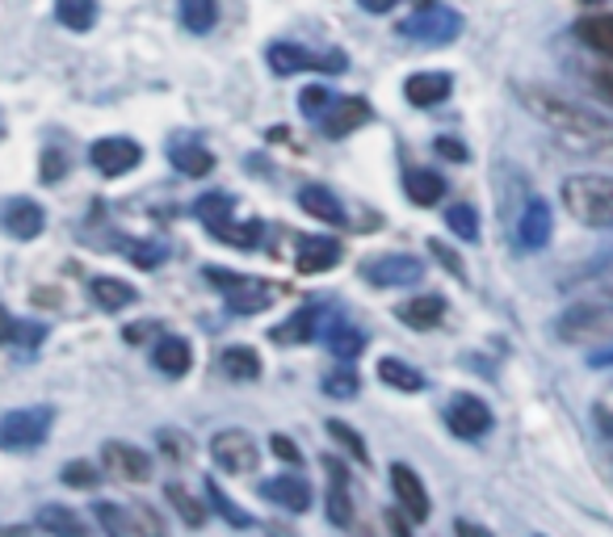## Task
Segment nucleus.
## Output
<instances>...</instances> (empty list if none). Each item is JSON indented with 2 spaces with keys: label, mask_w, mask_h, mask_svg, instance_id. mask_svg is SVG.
<instances>
[{
  "label": "nucleus",
  "mask_w": 613,
  "mask_h": 537,
  "mask_svg": "<svg viewBox=\"0 0 613 537\" xmlns=\"http://www.w3.org/2000/svg\"><path fill=\"white\" fill-rule=\"evenodd\" d=\"M127 521H131V534L134 537H168V525L164 516L148 500H131L127 504Z\"/></svg>",
  "instance_id": "obj_29"
},
{
  "label": "nucleus",
  "mask_w": 613,
  "mask_h": 537,
  "mask_svg": "<svg viewBox=\"0 0 613 537\" xmlns=\"http://www.w3.org/2000/svg\"><path fill=\"white\" fill-rule=\"evenodd\" d=\"M38 525H43L51 537H93L89 534V525H84L76 512L59 509V504H43V509H38Z\"/></svg>",
  "instance_id": "obj_24"
},
{
  "label": "nucleus",
  "mask_w": 613,
  "mask_h": 537,
  "mask_svg": "<svg viewBox=\"0 0 613 537\" xmlns=\"http://www.w3.org/2000/svg\"><path fill=\"white\" fill-rule=\"evenodd\" d=\"M55 13L68 29H89L97 22V0H55Z\"/></svg>",
  "instance_id": "obj_33"
},
{
  "label": "nucleus",
  "mask_w": 613,
  "mask_h": 537,
  "mask_svg": "<svg viewBox=\"0 0 613 537\" xmlns=\"http://www.w3.org/2000/svg\"><path fill=\"white\" fill-rule=\"evenodd\" d=\"M403 38H416V43H453L462 34V17L446 9V4H425L421 13H412L400 26Z\"/></svg>",
  "instance_id": "obj_5"
},
{
  "label": "nucleus",
  "mask_w": 613,
  "mask_h": 537,
  "mask_svg": "<svg viewBox=\"0 0 613 537\" xmlns=\"http://www.w3.org/2000/svg\"><path fill=\"white\" fill-rule=\"evenodd\" d=\"M261 496L291 512L311 509V484L298 479V475H278V479H269V484H261Z\"/></svg>",
  "instance_id": "obj_20"
},
{
  "label": "nucleus",
  "mask_w": 613,
  "mask_h": 537,
  "mask_svg": "<svg viewBox=\"0 0 613 537\" xmlns=\"http://www.w3.org/2000/svg\"><path fill=\"white\" fill-rule=\"evenodd\" d=\"M0 223H4V231H9L13 240H34V236L47 227V215H43V206H38V202L17 198V202H9V206H4Z\"/></svg>",
  "instance_id": "obj_18"
},
{
  "label": "nucleus",
  "mask_w": 613,
  "mask_h": 537,
  "mask_svg": "<svg viewBox=\"0 0 613 537\" xmlns=\"http://www.w3.org/2000/svg\"><path fill=\"white\" fill-rule=\"evenodd\" d=\"M450 88L453 81L446 72H416V76H408V84H403V97L416 109H428V106H441L450 97Z\"/></svg>",
  "instance_id": "obj_19"
},
{
  "label": "nucleus",
  "mask_w": 613,
  "mask_h": 537,
  "mask_svg": "<svg viewBox=\"0 0 613 537\" xmlns=\"http://www.w3.org/2000/svg\"><path fill=\"white\" fill-rule=\"evenodd\" d=\"M555 336L563 345H585V341H605L613 336V295L571 302L555 320Z\"/></svg>",
  "instance_id": "obj_3"
},
{
  "label": "nucleus",
  "mask_w": 613,
  "mask_h": 537,
  "mask_svg": "<svg viewBox=\"0 0 613 537\" xmlns=\"http://www.w3.org/2000/svg\"><path fill=\"white\" fill-rule=\"evenodd\" d=\"M102 466H106V475L114 479H127V484H143V479H152V457L143 454V450H134L127 441H106V450H102Z\"/></svg>",
  "instance_id": "obj_11"
},
{
  "label": "nucleus",
  "mask_w": 613,
  "mask_h": 537,
  "mask_svg": "<svg viewBox=\"0 0 613 537\" xmlns=\"http://www.w3.org/2000/svg\"><path fill=\"white\" fill-rule=\"evenodd\" d=\"M198 218H202L211 231H219L223 223H232V198H227V193H207V198L198 202Z\"/></svg>",
  "instance_id": "obj_40"
},
{
  "label": "nucleus",
  "mask_w": 613,
  "mask_h": 537,
  "mask_svg": "<svg viewBox=\"0 0 613 537\" xmlns=\"http://www.w3.org/2000/svg\"><path fill=\"white\" fill-rule=\"evenodd\" d=\"M207 277H211L214 286H223V295H227V307L232 311H240V315H257V311H266L273 290H269L266 282H248V277H232L227 268H207Z\"/></svg>",
  "instance_id": "obj_8"
},
{
  "label": "nucleus",
  "mask_w": 613,
  "mask_h": 537,
  "mask_svg": "<svg viewBox=\"0 0 613 537\" xmlns=\"http://www.w3.org/2000/svg\"><path fill=\"white\" fill-rule=\"evenodd\" d=\"M387 525H391V537H412V534H408V512H403V509L387 512Z\"/></svg>",
  "instance_id": "obj_50"
},
{
  "label": "nucleus",
  "mask_w": 613,
  "mask_h": 537,
  "mask_svg": "<svg viewBox=\"0 0 613 537\" xmlns=\"http://www.w3.org/2000/svg\"><path fill=\"white\" fill-rule=\"evenodd\" d=\"M269 68H273L278 76L311 72V68H323V72H341V68H345V51L311 55V51H303V47H291V43H273V47H269Z\"/></svg>",
  "instance_id": "obj_7"
},
{
  "label": "nucleus",
  "mask_w": 613,
  "mask_h": 537,
  "mask_svg": "<svg viewBox=\"0 0 613 537\" xmlns=\"http://www.w3.org/2000/svg\"><path fill=\"white\" fill-rule=\"evenodd\" d=\"M341 240H332V236H303L298 240V252H294V268L298 273H323V268H332L341 261Z\"/></svg>",
  "instance_id": "obj_15"
},
{
  "label": "nucleus",
  "mask_w": 613,
  "mask_h": 537,
  "mask_svg": "<svg viewBox=\"0 0 613 537\" xmlns=\"http://www.w3.org/2000/svg\"><path fill=\"white\" fill-rule=\"evenodd\" d=\"M437 152H441V156H450V160H467V147H462V143H453V139H437Z\"/></svg>",
  "instance_id": "obj_51"
},
{
  "label": "nucleus",
  "mask_w": 613,
  "mask_h": 537,
  "mask_svg": "<svg viewBox=\"0 0 613 537\" xmlns=\"http://www.w3.org/2000/svg\"><path fill=\"white\" fill-rule=\"evenodd\" d=\"M13 327H17V323L9 320V311L0 307V345H4V341H13Z\"/></svg>",
  "instance_id": "obj_56"
},
{
  "label": "nucleus",
  "mask_w": 613,
  "mask_h": 537,
  "mask_svg": "<svg viewBox=\"0 0 613 537\" xmlns=\"http://www.w3.org/2000/svg\"><path fill=\"white\" fill-rule=\"evenodd\" d=\"M588 366H613V341L605 349H592L588 353Z\"/></svg>",
  "instance_id": "obj_53"
},
{
  "label": "nucleus",
  "mask_w": 613,
  "mask_h": 537,
  "mask_svg": "<svg viewBox=\"0 0 613 537\" xmlns=\"http://www.w3.org/2000/svg\"><path fill=\"white\" fill-rule=\"evenodd\" d=\"M391 487H396V500H400V509L408 512V521H428V491L425 484H421V475L412 470V466H403V462H396L391 466Z\"/></svg>",
  "instance_id": "obj_13"
},
{
  "label": "nucleus",
  "mask_w": 613,
  "mask_h": 537,
  "mask_svg": "<svg viewBox=\"0 0 613 537\" xmlns=\"http://www.w3.org/2000/svg\"><path fill=\"white\" fill-rule=\"evenodd\" d=\"M328 139H345L349 131H357L362 122H370V102L366 97H341L332 102V109L320 118Z\"/></svg>",
  "instance_id": "obj_16"
},
{
  "label": "nucleus",
  "mask_w": 613,
  "mask_h": 537,
  "mask_svg": "<svg viewBox=\"0 0 613 537\" xmlns=\"http://www.w3.org/2000/svg\"><path fill=\"white\" fill-rule=\"evenodd\" d=\"M207 500H211V509L219 512L227 525H236V529H248V525H252V516H248L236 500H227V496H223V487L214 484V479H207Z\"/></svg>",
  "instance_id": "obj_36"
},
{
  "label": "nucleus",
  "mask_w": 613,
  "mask_h": 537,
  "mask_svg": "<svg viewBox=\"0 0 613 537\" xmlns=\"http://www.w3.org/2000/svg\"><path fill=\"white\" fill-rule=\"evenodd\" d=\"M362 273L370 277L374 286L391 290V286H416L425 277V265L416 256H378L370 265H362Z\"/></svg>",
  "instance_id": "obj_12"
},
{
  "label": "nucleus",
  "mask_w": 613,
  "mask_h": 537,
  "mask_svg": "<svg viewBox=\"0 0 613 537\" xmlns=\"http://www.w3.org/2000/svg\"><path fill=\"white\" fill-rule=\"evenodd\" d=\"M521 102L533 118H542L563 143L592 160H613V118L588 106H576L551 88H521Z\"/></svg>",
  "instance_id": "obj_1"
},
{
  "label": "nucleus",
  "mask_w": 613,
  "mask_h": 537,
  "mask_svg": "<svg viewBox=\"0 0 613 537\" xmlns=\"http://www.w3.org/2000/svg\"><path fill=\"white\" fill-rule=\"evenodd\" d=\"M403 189H408V198H412L416 206H437V202L446 198V181H441V172H433V168H408V172H403Z\"/></svg>",
  "instance_id": "obj_21"
},
{
  "label": "nucleus",
  "mask_w": 613,
  "mask_h": 537,
  "mask_svg": "<svg viewBox=\"0 0 613 537\" xmlns=\"http://www.w3.org/2000/svg\"><path fill=\"white\" fill-rule=\"evenodd\" d=\"M55 411L51 407H17L0 416V450H34L47 441Z\"/></svg>",
  "instance_id": "obj_4"
},
{
  "label": "nucleus",
  "mask_w": 613,
  "mask_h": 537,
  "mask_svg": "<svg viewBox=\"0 0 613 537\" xmlns=\"http://www.w3.org/2000/svg\"><path fill=\"white\" fill-rule=\"evenodd\" d=\"M563 206L585 227H613V177H567L563 181Z\"/></svg>",
  "instance_id": "obj_2"
},
{
  "label": "nucleus",
  "mask_w": 613,
  "mask_h": 537,
  "mask_svg": "<svg viewBox=\"0 0 613 537\" xmlns=\"http://www.w3.org/2000/svg\"><path fill=\"white\" fill-rule=\"evenodd\" d=\"M161 445H164V450H168V454H173V457H186V454H189L186 437H181V432H177V429L161 432Z\"/></svg>",
  "instance_id": "obj_49"
},
{
  "label": "nucleus",
  "mask_w": 613,
  "mask_h": 537,
  "mask_svg": "<svg viewBox=\"0 0 613 537\" xmlns=\"http://www.w3.org/2000/svg\"><path fill=\"white\" fill-rule=\"evenodd\" d=\"M328 470V521L332 525H353V500H349V475L337 457H323Z\"/></svg>",
  "instance_id": "obj_17"
},
{
  "label": "nucleus",
  "mask_w": 613,
  "mask_h": 537,
  "mask_svg": "<svg viewBox=\"0 0 613 537\" xmlns=\"http://www.w3.org/2000/svg\"><path fill=\"white\" fill-rule=\"evenodd\" d=\"M59 479H63L68 487H81V491H89V487H97L102 475H97V466H93V462H68V466L59 470Z\"/></svg>",
  "instance_id": "obj_43"
},
{
  "label": "nucleus",
  "mask_w": 613,
  "mask_h": 537,
  "mask_svg": "<svg viewBox=\"0 0 613 537\" xmlns=\"http://www.w3.org/2000/svg\"><path fill=\"white\" fill-rule=\"evenodd\" d=\"M357 386H362V382H357V374H353V370H332V374L323 378V395H332V399H349V395H357Z\"/></svg>",
  "instance_id": "obj_44"
},
{
  "label": "nucleus",
  "mask_w": 613,
  "mask_h": 537,
  "mask_svg": "<svg viewBox=\"0 0 613 537\" xmlns=\"http://www.w3.org/2000/svg\"><path fill=\"white\" fill-rule=\"evenodd\" d=\"M97 525H102L109 537H134L131 534V521H127V509H122V504H97Z\"/></svg>",
  "instance_id": "obj_41"
},
{
  "label": "nucleus",
  "mask_w": 613,
  "mask_h": 537,
  "mask_svg": "<svg viewBox=\"0 0 613 537\" xmlns=\"http://www.w3.org/2000/svg\"><path fill=\"white\" fill-rule=\"evenodd\" d=\"M63 172H68V160H59L55 152H47V156H43V181H47V186H55Z\"/></svg>",
  "instance_id": "obj_48"
},
{
  "label": "nucleus",
  "mask_w": 613,
  "mask_h": 537,
  "mask_svg": "<svg viewBox=\"0 0 613 537\" xmlns=\"http://www.w3.org/2000/svg\"><path fill=\"white\" fill-rule=\"evenodd\" d=\"M446 223H450V231L458 240H480V215H475V206H467V202H458L446 211Z\"/></svg>",
  "instance_id": "obj_39"
},
{
  "label": "nucleus",
  "mask_w": 613,
  "mask_h": 537,
  "mask_svg": "<svg viewBox=\"0 0 613 537\" xmlns=\"http://www.w3.org/2000/svg\"><path fill=\"white\" fill-rule=\"evenodd\" d=\"M576 38H585V47L610 55L613 59V13H597V17H585L576 26Z\"/></svg>",
  "instance_id": "obj_28"
},
{
  "label": "nucleus",
  "mask_w": 613,
  "mask_h": 537,
  "mask_svg": "<svg viewBox=\"0 0 613 537\" xmlns=\"http://www.w3.org/2000/svg\"><path fill=\"white\" fill-rule=\"evenodd\" d=\"M131 256L134 261H143V265H156V261H161V252H156V248H131Z\"/></svg>",
  "instance_id": "obj_55"
},
{
  "label": "nucleus",
  "mask_w": 613,
  "mask_h": 537,
  "mask_svg": "<svg viewBox=\"0 0 613 537\" xmlns=\"http://www.w3.org/2000/svg\"><path fill=\"white\" fill-rule=\"evenodd\" d=\"M269 450L282 457V462H291V466H298V462H303V454H298V445H294L286 432H273V437H269Z\"/></svg>",
  "instance_id": "obj_46"
},
{
  "label": "nucleus",
  "mask_w": 613,
  "mask_h": 537,
  "mask_svg": "<svg viewBox=\"0 0 613 537\" xmlns=\"http://www.w3.org/2000/svg\"><path fill=\"white\" fill-rule=\"evenodd\" d=\"M223 374L236 378V382H252V378H261V357L252 349H244V345H236V349L223 353Z\"/></svg>",
  "instance_id": "obj_31"
},
{
  "label": "nucleus",
  "mask_w": 613,
  "mask_h": 537,
  "mask_svg": "<svg viewBox=\"0 0 613 537\" xmlns=\"http://www.w3.org/2000/svg\"><path fill=\"white\" fill-rule=\"evenodd\" d=\"M416 4H421V9H425V4H433V0H416Z\"/></svg>",
  "instance_id": "obj_58"
},
{
  "label": "nucleus",
  "mask_w": 613,
  "mask_h": 537,
  "mask_svg": "<svg viewBox=\"0 0 613 537\" xmlns=\"http://www.w3.org/2000/svg\"><path fill=\"white\" fill-rule=\"evenodd\" d=\"M168 160H173L177 172H186V177H207L214 168V156L207 147H198V143H173Z\"/></svg>",
  "instance_id": "obj_27"
},
{
  "label": "nucleus",
  "mask_w": 613,
  "mask_h": 537,
  "mask_svg": "<svg viewBox=\"0 0 613 537\" xmlns=\"http://www.w3.org/2000/svg\"><path fill=\"white\" fill-rule=\"evenodd\" d=\"M298 206H303L311 218H320V223H345V211H341L337 193H332V189H323V186H303V193H298Z\"/></svg>",
  "instance_id": "obj_23"
},
{
  "label": "nucleus",
  "mask_w": 613,
  "mask_h": 537,
  "mask_svg": "<svg viewBox=\"0 0 613 537\" xmlns=\"http://www.w3.org/2000/svg\"><path fill=\"white\" fill-rule=\"evenodd\" d=\"M0 537H30V529H22V525H9V529H0Z\"/></svg>",
  "instance_id": "obj_57"
},
{
  "label": "nucleus",
  "mask_w": 613,
  "mask_h": 537,
  "mask_svg": "<svg viewBox=\"0 0 613 537\" xmlns=\"http://www.w3.org/2000/svg\"><path fill=\"white\" fill-rule=\"evenodd\" d=\"M89 290H93V302L102 311H122V307L139 302V290H134L131 282H118V277H97Z\"/></svg>",
  "instance_id": "obj_25"
},
{
  "label": "nucleus",
  "mask_w": 613,
  "mask_h": 537,
  "mask_svg": "<svg viewBox=\"0 0 613 537\" xmlns=\"http://www.w3.org/2000/svg\"><path fill=\"white\" fill-rule=\"evenodd\" d=\"M181 22H186V29H193V34H207V29H214V22H219V4H214V0H181Z\"/></svg>",
  "instance_id": "obj_35"
},
{
  "label": "nucleus",
  "mask_w": 613,
  "mask_h": 537,
  "mask_svg": "<svg viewBox=\"0 0 613 537\" xmlns=\"http://www.w3.org/2000/svg\"><path fill=\"white\" fill-rule=\"evenodd\" d=\"M592 88H597V97L613 109V68H592Z\"/></svg>",
  "instance_id": "obj_47"
},
{
  "label": "nucleus",
  "mask_w": 613,
  "mask_h": 537,
  "mask_svg": "<svg viewBox=\"0 0 613 537\" xmlns=\"http://www.w3.org/2000/svg\"><path fill=\"white\" fill-rule=\"evenodd\" d=\"M152 361H156L161 374L181 378V374H189V366H193V349H189V341H181V336H161Z\"/></svg>",
  "instance_id": "obj_22"
},
{
  "label": "nucleus",
  "mask_w": 613,
  "mask_h": 537,
  "mask_svg": "<svg viewBox=\"0 0 613 537\" xmlns=\"http://www.w3.org/2000/svg\"><path fill=\"white\" fill-rule=\"evenodd\" d=\"M211 457L232 475H252L257 462H261V450L244 429H223L211 437Z\"/></svg>",
  "instance_id": "obj_6"
},
{
  "label": "nucleus",
  "mask_w": 613,
  "mask_h": 537,
  "mask_svg": "<svg viewBox=\"0 0 613 537\" xmlns=\"http://www.w3.org/2000/svg\"><path fill=\"white\" fill-rule=\"evenodd\" d=\"M298 106H303V114H307V118H323V114L332 109V93H328V88H320V84H311V88H303Z\"/></svg>",
  "instance_id": "obj_45"
},
{
  "label": "nucleus",
  "mask_w": 613,
  "mask_h": 537,
  "mask_svg": "<svg viewBox=\"0 0 613 537\" xmlns=\"http://www.w3.org/2000/svg\"><path fill=\"white\" fill-rule=\"evenodd\" d=\"M585 4H601V0H585Z\"/></svg>",
  "instance_id": "obj_59"
},
{
  "label": "nucleus",
  "mask_w": 613,
  "mask_h": 537,
  "mask_svg": "<svg viewBox=\"0 0 613 537\" xmlns=\"http://www.w3.org/2000/svg\"><path fill=\"white\" fill-rule=\"evenodd\" d=\"M378 378H382L387 386H396V391H408V395L425 386V378L416 374L412 366H403L400 357H382V361H378Z\"/></svg>",
  "instance_id": "obj_30"
},
{
  "label": "nucleus",
  "mask_w": 613,
  "mask_h": 537,
  "mask_svg": "<svg viewBox=\"0 0 613 537\" xmlns=\"http://www.w3.org/2000/svg\"><path fill=\"white\" fill-rule=\"evenodd\" d=\"M214 236L223 243H236V248H257L261 236H266V227H261L257 218H252V223H236V218H232V223H223Z\"/></svg>",
  "instance_id": "obj_38"
},
{
  "label": "nucleus",
  "mask_w": 613,
  "mask_h": 537,
  "mask_svg": "<svg viewBox=\"0 0 613 537\" xmlns=\"http://www.w3.org/2000/svg\"><path fill=\"white\" fill-rule=\"evenodd\" d=\"M164 500H168V504L177 509V516L186 521L189 529H198V525L207 521V509L198 504V496H189V491H186L181 484H168V487H164Z\"/></svg>",
  "instance_id": "obj_32"
},
{
  "label": "nucleus",
  "mask_w": 613,
  "mask_h": 537,
  "mask_svg": "<svg viewBox=\"0 0 613 537\" xmlns=\"http://www.w3.org/2000/svg\"><path fill=\"white\" fill-rule=\"evenodd\" d=\"M453 534L458 537H492L483 525H475V521H453Z\"/></svg>",
  "instance_id": "obj_52"
},
{
  "label": "nucleus",
  "mask_w": 613,
  "mask_h": 537,
  "mask_svg": "<svg viewBox=\"0 0 613 537\" xmlns=\"http://www.w3.org/2000/svg\"><path fill=\"white\" fill-rule=\"evenodd\" d=\"M357 4H362V9H370V13H391L400 0H357Z\"/></svg>",
  "instance_id": "obj_54"
},
{
  "label": "nucleus",
  "mask_w": 613,
  "mask_h": 537,
  "mask_svg": "<svg viewBox=\"0 0 613 537\" xmlns=\"http://www.w3.org/2000/svg\"><path fill=\"white\" fill-rule=\"evenodd\" d=\"M328 349L337 353L341 361H353L357 353L366 349V336H362L357 327H349V323H337V327L328 332Z\"/></svg>",
  "instance_id": "obj_37"
},
{
  "label": "nucleus",
  "mask_w": 613,
  "mask_h": 537,
  "mask_svg": "<svg viewBox=\"0 0 613 537\" xmlns=\"http://www.w3.org/2000/svg\"><path fill=\"white\" fill-rule=\"evenodd\" d=\"M89 160H93V168H97L102 177H122V172H131L134 164L143 160V147H139L134 139L109 134V139H97V143L89 147Z\"/></svg>",
  "instance_id": "obj_9"
},
{
  "label": "nucleus",
  "mask_w": 613,
  "mask_h": 537,
  "mask_svg": "<svg viewBox=\"0 0 613 537\" xmlns=\"http://www.w3.org/2000/svg\"><path fill=\"white\" fill-rule=\"evenodd\" d=\"M311 327H316V311L307 307V311L291 315L286 323H278V327H273V341H278V345H303V341H311Z\"/></svg>",
  "instance_id": "obj_34"
},
{
  "label": "nucleus",
  "mask_w": 613,
  "mask_h": 537,
  "mask_svg": "<svg viewBox=\"0 0 613 537\" xmlns=\"http://www.w3.org/2000/svg\"><path fill=\"white\" fill-rule=\"evenodd\" d=\"M328 432L345 445V454L349 457H357V462H370V454H366V441H362V432L357 429H349L345 420H328Z\"/></svg>",
  "instance_id": "obj_42"
},
{
  "label": "nucleus",
  "mask_w": 613,
  "mask_h": 537,
  "mask_svg": "<svg viewBox=\"0 0 613 537\" xmlns=\"http://www.w3.org/2000/svg\"><path fill=\"white\" fill-rule=\"evenodd\" d=\"M441 315H446V298L441 295H421L400 307V320L408 327H433V323H441Z\"/></svg>",
  "instance_id": "obj_26"
},
{
  "label": "nucleus",
  "mask_w": 613,
  "mask_h": 537,
  "mask_svg": "<svg viewBox=\"0 0 613 537\" xmlns=\"http://www.w3.org/2000/svg\"><path fill=\"white\" fill-rule=\"evenodd\" d=\"M446 425H450L453 437L462 441H475L483 432L492 429V407L475 395H453L450 407H446Z\"/></svg>",
  "instance_id": "obj_10"
},
{
  "label": "nucleus",
  "mask_w": 613,
  "mask_h": 537,
  "mask_svg": "<svg viewBox=\"0 0 613 537\" xmlns=\"http://www.w3.org/2000/svg\"><path fill=\"white\" fill-rule=\"evenodd\" d=\"M551 231H555L551 206H546L542 198H530V206H526L521 218H517V243H521L526 252H538V248H546Z\"/></svg>",
  "instance_id": "obj_14"
}]
</instances>
